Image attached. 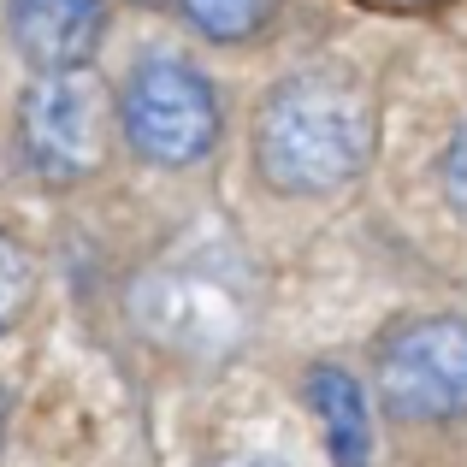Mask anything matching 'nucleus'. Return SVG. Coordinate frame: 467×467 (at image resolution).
Listing matches in <instances>:
<instances>
[{
    "mask_svg": "<svg viewBox=\"0 0 467 467\" xmlns=\"http://www.w3.org/2000/svg\"><path fill=\"white\" fill-rule=\"evenodd\" d=\"M373 154V107L343 78H290L254 125L261 178L285 195L343 190Z\"/></svg>",
    "mask_w": 467,
    "mask_h": 467,
    "instance_id": "nucleus-1",
    "label": "nucleus"
},
{
    "mask_svg": "<svg viewBox=\"0 0 467 467\" xmlns=\"http://www.w3.org/2000/svg\"><path fill=\"white\" fill-rule=\"evenodd\" d=\"M119 125L130 149L154 166H195L219 142V101L207 78L183 59H142L119 95Z\"/></svg>",
    "mask_w": 467,
    "mask_h": 467,
    "instance_id": "nucleus-2",
    "label": "nucleus"
},
{
    "mask_svg": "<svg viewBox=\"0 0 467 467\" xmlns=\"http://www.w3.org/2000/svg\"><path fill=\"white\" fill-rule=\"evenodd\" d=\"M24 154L47 178H83L107 142V89L89 66H59L30 83L18 107Z\"/></svg>",
    "mask_w": 467,
    "mask_h": 467,
    "instance_id": "nucleus-3",
    "label": "nucleus"
},
{
    "mask_svg": "<svg viewBox=\"0 0 467 467\" xmlns=\"http://www.w3.org/2000/svg\"><path fill=\"white\" fill-rule=\"evenodd\" d=\"M379 397L397 420L467 414V319H420L379 349Z\"/></svg>",
    "mask_w": 467,
    "mask_h": 467,
    "instance_id": "nucleus-4",
    "label": "nucleus"
},
{
    "mask_svg": "<svg viewBox=\"0 0 467 467\" xmlns=\"http://www.w3.org/2000/svg\"><path fill=\"white\" fill-rule=\"evenodd\" d=\"M12 42L30 66L59 71V66H83V54L101 36V0H12Z\"/></svg>",
    "mask_w": 467,
    "mask_h": 467,
    "instance_id": "nucleus-5",
    "label": "nucleus"
},
{
    "mask_svg": "<svg viewBox=\"0 0 467 467\" xmlns=\"http://www.w3.org/2000/svg\"><path fill=\"white\" fill-rule=\"evenodd\" d=\"M308 402L326 420V444L337 467H367L373 462V420H367V397L343 367H314L308 373Z\"/></svg>",
    "mask_w": 467,
    "mask_h": 467,
    "instance_id": "nucleus-6",
    "label": "nucleus"
},
{
    "mask_svg": "<svg viewBox=\"0 0 467 467\" xmlns=\"http://www.w3.org/2000/svg\"><path fill=\"white\" fill-rule=\"evenodd\" d=\"M183 12H190V24L202 36H213V42H249L266 24L273 0H183Z\"/></svg>",
    "mask_w": 467,
    "mask_h": 467,
    "instance_id": "nucleus-7",
    "label": "nucleus"
},
{
    "mask_svg": "<svg viewBox=\"0 0 467 467\" xmlns=\"http://www.w3.org/2000/svg\"><path fill=\"white\" fill-rule=\"evenodd\" d=\"M18 302H24V254L12 237H0V326L12 319Z\"/></svg>",
    "mask_w": 467,
    "mask_h": 467,
    "instance_id": "nucleus-8",
    "label": "nucleus"
},
{
    "mask_svg": "<svg viewBox=\"0 0 467 467\" xmlns=\"http://www.w3.org/2000/svg\"><path fill=\"white\" fill-rule=\"evenodd\" d=\"M444 190H450V202L467 213V125L456 130V142H450V154H444Z\"/></svg>",
    "mask_w": 467,
    "mask_h": 467,
    "instance_id": "nucleus-9",
    "label": "nucleus"
},
{
    "mask_svg": "<svg viewBox=\"0 0 467 467\" xmlns=\"http://www.w3.org/2000/svg\"><path fill=\"white\" fill-rule=\"evenodd\" d=\"M402 6H426V0H402Z\"/></svg>",
    "mask_w": 467,
    "mask_h": 467,
    "instance_id": "nucleus-10",
    "label": "nucleus"
},
{
    "mask_svg": "<svg viewBox=\"0 0 467 467\" xmlns=\"http://www.w3.org/2000/svg\"><path fill=\"white\" fill-rule=\"evenodd\" d=\"M149 6H154V0H149Z\"/></svg>",
    "mask_w": 467,
    "mask_h": 467,
    "instance_id": "nucleus-11",
    "label": "nucleus"
}]
</instances>
